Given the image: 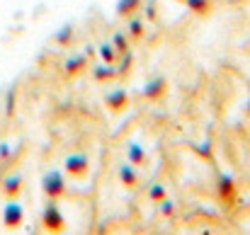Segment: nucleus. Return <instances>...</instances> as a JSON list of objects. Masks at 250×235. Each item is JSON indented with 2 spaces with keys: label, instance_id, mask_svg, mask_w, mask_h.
<instances>
[{
  "label": "nucleus",
  "instance_id": "2",
  "mask_svg": "<svg viewBox=\"0 0 250 235\" xmlns=\"http://www.w3.org/2000/svg\"><path fill=\"white\" fill-rule=\"evenodd\" d=\"M42 189L49 199H59L66 189V179H63V172L61 170H49L44 177H42Z\"/></svg>",
  "mask_w": 250,
  "mask_h": 235
},
{
  "label": "nucleus",
  "instance_id": "22",
  "mask_svg": "<svg viewBox=\"0 0 250 235\" xmlns=\"http://www.w3.org/2000/svg\"><path fill=\"white\" fill-rule=\"evenodd\" d=\"M172 211H175V201H172V199H163V201H161V214H163V216H170V214H172Z\"/></svg>",
  "mask_w": 250,
  "mask_h": 235
},
{
  "label": "nucleus",
  "instance_id": "3",
  "mask_svg": "<svg viewBox=\"0 0 250 235\" xmlns=\"http://www.w3.org/2000/svg\"><path fill=\"white\" fill-rule=\"evenodd\" d=\"M22 221H24V209H22V204L10 201V204L2 206V226H5V228L15 231V228L22 226Z\"/></svg>",
  "mask_w": 250,
  "mask_h": 235
},
{
  "label": "nucleus",
  "instance_id": "11",
  "mask_svg": "<svg viewBox=\"0 0 250 235\" xmlns=\"http://www.w3.org/2000/svg\"><path fill=\"white\" fill-rule=\"evenodd\" d=\"M2 192L7 196H17L22 192V175H10L2 179Z\"/></svg>",
  "mask_w": 250,
  "mask_h": 235
},
{
  "label": "nucleus",
  "instance_id": "4",
  "mask_svg": "<svg viewBox=\"0 0 250 235\" xmlns=\"http://www.w3.org/2000/svg\"><path fill=\"white\" fill-rule=\"evenodd\" d=\"M87 165H90V157L85 153H73V156L66 157V172L73 177H83L87 172Z\"/></svg>",
  "mask_w": 250,
  "mask_h": 235
},
{
  "label": "nucleus",
  "instance_id": "1",
  "mask_svg": "<svg viewBox=\"0 0 250 235\" xmlns=\"http://www.w3.org/2000/svg\"><path fill=\"white\" fill-rule=\"evenodd\" d=\"M42 223H44V228H46L49 233H56V235L63 233L66 221H63V214H61L56 199H49V204L44 206V211H42Z\"/></svg>",
  "mask_w": 250,
  "mask_h": 235
},
{
  "label": "nucleus",
  "instance_id": "18",
  "mask_svg": "<svg viewBox=\"0 0 250 235\" xmlns=\"http://www.w3.org/2000/svg\"><path fill=\"white\" fill-rule=\"evenodd\" d=\"M61 46H66V44H71V39H73V24L68 22V24H63L59 32H56V37H54Z\"/></svg>",
  "mask_w": 250,
  "mask_h": 235
},
{
  "label": "nucleus",
  "instance_id": "19",
  "mask_svg": "<svg viewBox=\"0 0 250 235\" xmlns=\"http://www.w3.org/2000/svg\"><path fill=\"white\" fill-rule=\"evenodd\" d=\"M117 61H119L117 73H119V76H124V73L134 66V54H129V51H126V54H119V59H117Z\"/></svg>",
  "mask_w": 250,
  "mask_h": 235
},
{
  "label": "nucleus",
  "instance_id": "23",
  "mask_svg": "<svg viewBox=\"0 0 250 235\" xmlns=\"http://www.w3.org/2000/svg\"><path fill=\"white\" fill-rule=\"evenodd\" d=\"M156 12H158V2H156V0L146 2V17H148V20H156Z\"/></svg>",
  "mask_w": 250,
  "mask_h": 235
},
{
  "label": "nucleus",
  "instance_id": "20",
  "mask_svg": "<svg viewBox=\"0 0 250 235\" xmlns=\"http://www.w3.org/2000/svg\"><path fill=\"white\" fill-rule=\"evenodd\" d=\"M166 196H167V189L163 184H153V187L148 189V199H151V201H163Z\"/></svg>",
  "mask_w": 250,
  "mask_h": 235
},
{
  "label": "nucleus",
  "instance_id": "13",
  "mask_svg": "<svg viewBox=\"0 0 250 235\" xmlns=\"http://www.w3.org/2000/svg\"><path fill=\"white\" fill-rule=\"evenodd\" d=\"M97 56L102 59V63H117V59H119V51L112 46V41H104V44L97 49Z\"/></svg>",
  "mask_w": 250,
  "mask_h": 235
},
{
  "label": "nucleus",
  "instance_id": "10",
  "mask_svg": "<svg viewBox=\"0 0 250 235\" xmlns=\"http://www.w3.org/2000/svg\"><path fill=\"white\" fill-rule=\"evenodd\" d=\"M144 32H146L144 17H139V15H131V17H129V24H126V34H129L131 39H141V37H144Z\"/></svg>",
  "mask_w": 250,
  "mask_h": 235
},
{
  "label": "nucleus",
  "instance_id": "26",
  "mask_svg": "<svg viewBox=\"0 0 250 235\" xmlns=\"http://www.w3.org/2000/svg\"><path fill=\"white\" fill-rule=\"evenodd\" d=\"M85 56H87V59H95V56H97V49H95L92 44H87V46H85Z\"/></svg>",
  "mask_w": 250,
  "mask_h": 235
},
{
  "label": "nucleus",
  "instance_id": "8",
  "mask_svg": "<svg viewBox=\"0 0 250 235\" xmlns=\"http://www.w3.org/2000/svg\"><path fill=\"white\" fill-rule=\"evenodd\" d=\"M119 179H122V184L124 187H136V182H139V172H136V165H122L119 167Z\"/></svg>",
  "mask_w": 250,
  "mask_h": 235
},
{
  "label": "nucleus",
  "instance_id": "15",
  "mask_svg": "<svg viewBox=\"0 0 250 235\" xmlns=\"http://www.w3.org/2000/svg\"><path fill=\"white\" fill-rule=\"evenodd\" d=\"M112 46H114L119 54H126V51H129V34H126V32H114V34H112Z\"/></svg>",
  "mask_w": 250,
  "mask_h": 235
},
{
  "label": "nucleus",
  "instance_id": "9",
  "mask_svg": "<svg viewBox=\"0 0 250 235\" xmlns=\"http://www.w3.org/2000/svg\"><path fill=\"white\" fill-rule=\"evenodd\" d=\"M119 73H117V66L114 63H102V66H95L92 68V78L100 80V82H104V80H112L117 78Z\"/></svg>",
  "mask_w": 250,
  "mask_h": 235
},
{
  "label": "nucleus",
  "instance_id": "24",
  "mask_svg": "<svg viewBox=\"0 0 250 235\" xmlns=\"http://www.w3.org/2000/svg\"><path fill=\"white\" fill-rule=\"evenodd\" d=\"M197 153L202 157H211V141H204V143L197 148Z\"/></svg>",
  "mask_w": 250,
  "mask_h": 235
},
{
  "label": "nucleus",
  "instance_id": "12",
  "mask_svg": "<svg viewBox=\"0 0 250 235\" xmlns=\"http://www.w3.org/2000/svg\"><path fill=\"white\" fill-rule=\"evenodd\" d=\"M85 66H87V56H85V54H76V56H71V59L66 61V66H63V68H66V73H68V76H78Z\"/></svg>",
  "mask_w": 250,
  "mask_h": 235
},
{
  "label": "nucleus",
  "instance_id": "16",
  "mask_svg": "<svg viewBox=\"0 0 250 235\" xmlns=\"http://www.w3.org/2000/svg\"><path fill=\"white\" fill-rule=\"evenodd\" d=\"M194 15H207L211 10V0H182Z\"/></svg>",
  "mask_w": 250,
  "mask_h": 235
},
{
  "label": "nucleus",
  "instance_id": "5",
  "mask_svg": "<svg viewBox=\"0 0 250 235\" xmlns=\"http://www.w3.org/2000/svg\"><path fill=\"white\" fill-rule=\"evenodd\" d=\"M216 189H219V196L221 199H233L236 196V182H233V177L231 175H219V184H216Z\"/></svg>",
  "mask_w": 250,
  "mask_h": 235
},
{
  "label": "nucleus",
  "instance_id": "27",
  "mask_svg": "<svg viewBox=\"0 0 250 235\" xmlns=\"http://www.w3.org/2000/svg\"><path fill=\"white\" fill-rule=\"evenodd\" d=\"M0 165H2V157H0Z\"/></svg>",
  "mask_w": 250,
  "mask_h": 235
},
{
  "label": "nucleus",
  "instance_id": "25",
  "mask_svg": "<svg viewBox=\"0 0 250 235\" xmlns=\"http://www.w3.org/2000/svg\"><path fill=\"white\" fill-rule=\"evenodd\" d=\"M10 156H12L10 146H7V143H2V146H0V157H2V162H5V160H10Z\"/></svg>",
  "mask_w": 250,
  "mask_h": 235
},
{
  "label": "nucleus",
  "instance_id": "6",
  "mask_svg": "<svg viewBox=\"0 0 250 235\" xmlns=\"http://www.w3.org/2000/svg\"><path fill=\"white\" fill-rule=\"evenodd\" d=\"M166 78H153L151 82H146V87H144V97H148V99H158L163 92H166Z\"/></svg>",
  "mask_w": 250,
  "mask_h": 235
},
{
  "label": "nucleus",
  "instance_id": "14",
  "mask_svg": "<svg viewBox=\"0 0 250 235\" xmlns=\"http://www.w3.org/2000/svg\"><path fill=\"white\" fill-rule=\"evenodd\" d=\"M139 7H141V0H119V2H117V15L131 17Z\"/></svg>",
  "mask_w": 250,
  "mask_h": 235
},
{
  "label": "nucleus",
  "instance_id": "28",
  "mask_svg": "<svg viewBox=\"0 0 250 235\" xmlns=\"http://www.w3.org/2000/svg\"><path fill=\"white\" fill-rule=\"evenodd\" d=\"M248 114H250V107H248Z\"/></svg>",
  "mask_w": 250,
  "mask_h": 235
},
{
  "label": "nucleus",
  "instance_id": "21",
  "mask_svg": "<svg viewBox=\"0 0 250 235\" xmlns=\"http://www.w3.org/2000/svg\"><path fill=\"white\" fill-rule=\"evenodd\" d=\"M5 114H7V117L15 114V90L7 92V99H5Z\"/></svg>",
  "mask_w": 250,
  "mask_h": 235
},
{
  "label": "nucleus",
  "instance_id": "17",
  "mask_svg": "<svg viewBox=\"0 0 250 235\" xmlns=\"http://www.w3.org/2000/svg\"><path fill=\"white\" fill-rule=\"evenodd\" d=\"M126 156H129V162H131V165H144V160H146V153H144V148H141L139 143H129Z\"/></svg>",
  "mask_w": 250,
  "mask_h": 235
},
{
  "label": "nucleus",
  "instance_id": "7",
  "mask_svg": "<svg viewBox=\"0 0 250 235\" xmlns=\"http://www.w3.org/2000/svg\"><path fill=\"white\" fill-rule=\"evenodd\" d=\"M126 90H114V92H109L107 97H104V102H107V107L112 109V112H119V109H124L126 107Z\"/></svg>",
  "mask_w": 250,
  "mask_h": 235
}]
</instances>
